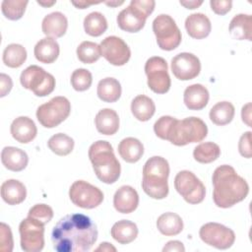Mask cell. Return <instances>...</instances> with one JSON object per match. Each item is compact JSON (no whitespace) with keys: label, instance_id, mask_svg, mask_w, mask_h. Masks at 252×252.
Listing matches in <instances>:
<instances>
[{"label":"cell","instance_id":"obj_1","mask_svg":"<svg viewBox=\"0 0 252 252\" xmlns=\"http://www.w3.org/2000/svg\"><path fill=\"white\" fill-rule=\"evenodd\" d=\"M97 239V229L93 220L83 214L63 217L53 227L51 240L57 252H85Z\"/></svg>","mask_w":252,"mask_h":252},{"label":"cell","instance_id":"obj_2","mask_svg":"<svg viewBox=\"0 0 252 252\" xmlns=\"http://www.w3.org/2000/svg\"><path fill=\"white\" fill-rule=\"evenodd\" d=\"M213 200L220 208H230L243 201L249 192L248 183L228 164L217 167L213 173Z\"/></svg>","mask_w":252,"mask_h":252},{"label":"cell","instance_id":"obj_3","mask_svg":"<svg viewBox=\"0 0 252 252\" xmlns=\"http://www.w3.org/2000/svg\"><path fill=\"white\" fill-rule=\"evenodd\" d=\"M89 158L96 177L106 184L116 182L120 176L121 166L112 146L107 141H96L89 149Z\"/></svg>","mask_w":252,"mask_h":252},{"label":"cell","instance_id":"obj_4","mask_svg":"<svg viewBox=\"0 0 252 252\" xmlns=\"http://www.w3.org/2000/svg\"><path fill=\"white\" fill-rule=\"evenodd\" d=\"M169 164L164 158H150L143 167L142 187L144 192L153 199H163L168 195L167 178Z\"/></svg>","mask_w":252,"mask_h":252},{"label":"cell","instance_id":"obj_5","mask_svg":"<svg viewBox=\"0 0 252 252\" xmlns=\"http://www.w3.org/2000/svg\"><path fill=\"white\" fill-rule=\"evenodd\" d=\"M208 134L206 123L198 117H187L182 120L174 118L166 140L175 146H185L189 143L203 141Z\"/></svg>","mask_w":252,"mask_h":252},{"label":"cell","instance_id":"obj_6","mask_svg":"<svg viewBox=\"0 0 252 252\" xmlns=\"http://www.w3.org/2000/svg\"><path fill=\"white\" fill-rule=\"evenodd\" d=\"M156 6L154 0H132L117 16L118 27L127 32H140Z\"/></svg>","mask_w":252,"mask_h":252},{"label":"cell","instance_id":"obj_7","mask_svg":"<svg viewBox=\"0 0 252 252\" xmlns=\"http://www.w3.org/2000/svg\"><path fill=\"white\" fill-rule=\"evenodd\" d=\"M21 85L32 91L36 96H46L55 89L54 77L37 65L26 68L20 77Z\"/></svg>","mask_w":252,"mask_h":252},{"label":"cell","instance_id":"obj_8","mask_svg":"<svg viewBox=\"0 0 252 252\" xmlns=\"http://www.w3.org/2000/svg\"><path fill=\"white\" fill-rule=\"evenodd\" d=\"M153 31L158 45L162 50H173L181 42V32L169 15H158L153 22Z\"/></svg>","mask_w":252,"mask_h":252},{"label":"cell","instance_id":"obj_9","mask_svg":"<svg viewBox=\"0 0 252 252\" xmlns=\"http://www.w3.org/2000/svg\"><path fill=\"white\" fill-rule=\"evenodd\" d=\"M71 104L65 96H55L48 102L38 106L36 118L45 128H54L62 123L70 114Z\"/></svg>","mask_w":252,"mask_h":252},{"label":"cell","instance_id":"obj_10","mask_svg":"<svg viewBox=\"0 0 252 252\" xmlns=\"http://www.w3.org/2000/svg\"><path fill=\"white\" fill-rule=\"evenodd\" d=\"M174 187L189 204L201 203L206 195V188L202 181L189 170H181L176 174Z\"/></svg>","mask_w":252,"mask_h":252},{"label":"cell","instance_id":"obj_11","mask_svg":"<svg viewBox=\"0 0 252 252\" xmlns=\"http://www.w3.org/2000/svg\"><path fill=\"white\" fill-rule=\"evenodd\" d=\"M148 86L156 94H165L170 89V77L167 72L166 61L159 56L149 58L145 64Z\"/></svg>","mask_w":252,"mask_h":252},{"label":"cell","instance_id":"obj_12","mask_svg":"<svg viewBox=\"0 0 252 252\" xmlns=\"http://www.w3.org/2000/svg\"><path fill=\"white\" fill-rule=\"evenodd\" d=\"M69 197L74 205L83 209H94L103 201L100 189L84 180H77L71 185Z\"/></svg>","mask_w":252,"mask_h":252},{"label":"cell","instance_id":"obj_13","mask_svg":"<svg viewBox=\"0 0 252 252\" xmlns=\"http://www.w3.org/2000/svg\"><path fill=\"white\" fill-rule=\"evenodd\" d=\"M21 247L26 252H39L44 246V225L28 217L19 225Z\"/></svg>","mask_w":252,"mask_h":252},{"label":"cell","instance_id":"obj_14","mask_svg":"<svg viewBox=\"0 0 252 252\" xmlns=\"http://www.w3.org/2000/svg\"><path fill=\"white\" fill-rule=\"evenodd\" d=\"M200 238L208 245L218 249H227L235 241V233L232 229L219 222H208L201 226Z\"/></svg>","mask_w":252,"mask_h":252},{"label":"cell","instance_id":"obj_15","mask_svg":"<svg viewBox=\"0 0 252 252\" xmlns=\"http://www.w3.org/2000/svg\"><path fill=\"white\" fill-rule=\"evenodd\" d=\"M99 46L101 55L114 66H122L130 59L131 51L129 46L118 36L110 35L105 37Z\"/></svg>","mask_w":252,"mask_h":252},{"label":"cell","instance_id":"obj_16","mask_svg":"<svg viewBox=\"0 0 252 252\" xmlns=\"http://www.w3.org/2000/svg\"><path fill=\"white\" fill-rule=\"evenodd\" d=\"M200 71V60L193 53L181 52L171 59V72L178 80H192L199 75Z\"/></svg>","mask_w":252,"mask_h":252},{"label":"cell","instance_id":"obj_17","mask_svg":"<svg viewBox=\"0 0 252 252\" xmlns=\"http://www.w3.org/2000/svg\"><path fill=\"white\" fill-rule=\"evenodd\" d=\"M139 205V195L137 191L129 185L121 186L113 196V206L121 214L134 212Z\"/></svg>","mask_w":252,"mask_h":252},{"label":"cell","instance_id":"obj_18","mask_svg":"<svg viewBox=\"0 0 252 252\" xmlns=\"http://www.w3.org/2000/svg\"><path fill=\"white\" fill-rule=\"evenodd\" d=\"M10 131L12 137L19 143L28 144L32 142L36 134L37 129L33 120L27 116H20L13 120Z\"/></svg>","mask_w":252,"mask_h":252},{"label":"cell","instance_id":"obj_19","mask_svg":"<svg viewBox=\"0 0 252 252\" xmlns=\"http://www.w3.org/2000/svg\"><path fill=\"white\" fill-rule=\"evenodd\" d=\"M185 29L191 37L202 39L210 34L212 25L209 18L205 14L194 13L186 18Z\"/></svg>","mask_w":252,"mask_h":252},{"label":"cell","instance_id":"obj_20","mask_svg":"<svg viewBox=\"0 0 252 252\" xmlns=\"http://www.w3.org/2000/svg\"><path fill=\"white\" fill-rule=\"evenodd\" d=\"M209 92L206 87L201 84H193L188 86L183 94L184 103L190 110H201L209 101Z\"/></svg>","mask_w":252,"mask_h":252},{"label":"cell","instance_id":"obj_21","mask_svg":"<svg viewBox=\"0 0 252 252\" xmlns=\"http://www.w3.org/2000/svg\"><path fill=\"white\" fill-rule=\"evenodd\" d=\"M68 21L61 12H53L46 15L41 24L42 32L50 37H61L66 33Z\"/></svg>","mask_w":252,"mask_h":252},{"label":"cell","instance_id":"obj_22","mask_svg":"<svg viewBox=\"0 0 252 252\" xmlns=\"http://www.w3.org/2000/svg\"><path fill=\"white\" fill-rule=\"evenodd\" d=\"M1 161L3 165L12 171H22L29 162L27 153L16 147H5L1 152Z\"/></svg>","mask_w":252,"mask_h":252},{"label":"cell","instance_id":"obj_23","mask_svg":"<svg viewBox=\"0 0 252 252\" xmlns=\"http://www.w3.org/2000/svg\"><path fill=\"white\" fill-rule=\"evenodd\" d=\"M60 48L58 42L50 36L40 39L34 46L33 53L35 58L44 64L53 63L59 55Z\"/></svg>","mask_w":252,"mask_h":252},{"label":"cell","instance_id":"obj_24","mask_svg":"<svg viewBox=\"0 0 252 252\" xmlns=\"http://www.w3.org/2000/svg\"><path fill=\"white\" fill-rule=\"evenodd\" d=\"M96 130L103 135H113L119 129V117L115 110L103 108L99 110L94 118Z\"/></svg>","mask_w":252,"mask_h":252},{"label":"cell","instance_id":"obj_25","mask_svg":"<svg viewBox=\"0 0 252 252\" xmlns=\"http://www.w3.org/2000/svg\"><path fill=\"white\" fill-rule=\"evenodd\" d=\"M1 197L8 205H18L27 197L25 185L17 179H9L1 185Z\"/></svg>","mask_w":252,"mask_h":252},{"label":"cell","instance_id":"obj_26","mask_svg":"<svg viewBox=\"0 0 252 252\" xmlns=\"http://www.w3.org/2000/svg\"><path fill=\"white\" fill-rule=\"evenodd\" d=\"M229 32L234 39L252 40V17L251 15L238 14L232 18L229 24Z\"/></svg>","mask_w":252,"mask_h":252},{"label":"cell","instance_id":"obj_27","mask_svg":"<svg viewBox=\"0 0 252 252\" xmlns=\"http://www.w3.org/2000/svg\"><path fill=\"white\" fill-rule=\"evenodd\" d=\"M111 236L120 244H128L134 241L138 235V227L135 222L121 220L115 222L110 230Z\"/></svg>","mask_w":252,"mask_h":252},{"label":"cell","instance_id":"obj_28","mask_svg":"<svg viewBox=\"0 0 252 252\" xmlns=\"http://www.w3.org/2000/svg\"><path fill=\"white\" fill-rule=\"evenodd\" d=\"M118 153L125 161L134 163L144 155V146L138 139L128 137L119 143Z\"/></svg>","mask_w":252,"mask_h":252},{"label":"cell","instance_id":"obj_29","mask_svg":"<svg viewBox=\"0 0 252 252\" xmlns=\"http://www.w3.org/2000/svg\"><path fill=\"white\" fill-rule=\"evenodd\" d=\"M157 227L165 236L177 235L183 229V220L177 214L167 212L158 218Z\"/></svg>","mask_w":252,"mask_h":252},{"label":"cell","instance_id":"obj_30","mask_svg":"<svg viewBox=\"0 0 252 252\" xmlns=\"http://www.w3.org/2000/svg\"><path fill=\"white\" fill-rule=\"evenodd\" d=\"M131 111L139 121L150 120L156 111L154 100L144 94L137 95L131 102Z\"/></svg>","mask_w":252,"mask_h":252},{"label":"cell","instance_id":"obj_31","mask_svg":"<svg viewBox=\"0 0 252 252\" xmlns=\"http://www.w3.org/2000/svg\"><path fill=\"white\" fill-rule=\"evenodd\" d=\"M96 93L102 101L115 102L121 95V85L116 79L107 77L98 82Z\"/></svg>","mask_w":252,"mask_h":252},{"label":"cell","instance_id":"obj_32","mask_svg":"<svg viewBox=\"0 0 252 252\" xmlns=\"http://www.w3.org/2000/svg\"><path fill=\"white\" fill-rule=\"evenodd\" d=\"M235 109L231 102L229 101H220L216 103L210 110V119L211 121L218 125L223 126L230 123L234 117Z\"/></svg>","mask_w":252,"mask_h":252},{"label":"cell","instance_id":"obj_33","mask_svg":"<svg viewBox=\"0 0 252 252\" xmlns=\"http://www.w3.org/2000/svg\"><path fill=\"white\" fill-rule=\"evenodd\" d=\"M27 59L26 48L18 43L7 45L3 51V62L10 68H19Z\"/></svg>","mask_w":252,"mask_h":252},{"label":"cell","instance_id":"obj_34","mask_svg":"<svg viewBox=\"0 0 252 252\" xmlns=\"http://www.w3.org/2000/svg\"><path fill=\"white\" fill-rule=\"evenodd\" d=\"M220 155V147L213 142L199 144L193 151L195 160L200 163H210L218 159Z\"/></svg>","mask_w":252,"mask_h":252},{"label":"cell","instance_id":"obj_35","mask_svg":"<svg viewBox=\"0 0 252 252\" xmlns=\"http://www.w3.org/2000/svg\"><path fill=\"white\" fill-rule=\"evenodd\" d=\"M85 32L91 36H99L107 30V21L99 12H92L84 20Z\"/></svg>","mask_w":252,"mask_h":252},{"label":"cell","instance_id":"obj_36","mask_svg":"<svg viewBox=\"0 0 252 252\" xmlns=\"http://www.w3.org/2000/svg\"><path fill=\"white\" fill-rule=\"evenodd\" d=\"M48 148L57 156H67L74 149V140L66 134L57 133L47 142Z\"/></svg>","mask_w":252,"mask_h":252},{"label":"cell","instance_id":"obj_37","mask_svg":"<svg viewBox=\"0 0 252 252\" xmlns=\"http://www.w3.org/2000/svg\"><path fill=\"white\" fill-rule=\"evenodd\" d=\"M77 56L85 64L94 63L101 56L100 46L93 41H83L77 47Z\"/></svg>","mask_w":252,"mask_h":252},{"label":"cell","instance_id":"obj_38","mask_svg":"<svg viewBox=\"0 0 252 252\" xmlns=\"http://www.w3.org/2000/svg\"><path fill=\"white\" fill-rule=\"evenodd\" d=\"M28 3L27 0H4L1 3V10L7 19L17 21L23 17Z\"/></svg>","mask_w":252,"mask_h":252},{"label":"cell","instance_id":"obj_39","mask_svg":"<svg viewBox=\"0 0 252 252\" xmlns=\"http://www.w3.org/2000/svg\"><path fill=\"white\" fill-rule=\"evenodd\" d=\"M93 83L92 73L84 68L76 69L71 75V85L78 92L87 91Z\"/></svg>","mask_w":252,"mask_h":252},{"label":"cell","instance_id":"obj_40","mask_svg":"<svg viewBox=\"0 0 252 252\" xmlns=\"http://www.w3.org/2000/svg\"><path fill=\"white\" fill-rule=\"evenodd\" d=\"M28 217L37 220L44 225L53 218V210L48 205L36 204L30 209Z\"/></svg>","mask_w":252,"mask_h":252},{"label":"cell","instance_id":"obj_41","mask_svg":"<svg viewBox=\"0 0 252 252\" xmlns=\"http://www.w3.org/2000/svg\"><path fill=\"white\" fill-rule=\"evenodd\" d=\"M173 120H174V117H171L168 115H164V116H161L160 118H158L154 125V131H155L156 135L162 140H166L168 130H169Z\"/></svg>","mask_w":252,"mask_h":252},{"label":"cell","instance_id":"obj_42","mask_svg":"<svg viewBox=\"0 0 252 252\" xmlns=\"http://www.w3.org/2000/svg\"><path fill=\"white\" fill-rule=\"evenodd\" d=\"M0 249L1 251H6V252H11L13 250L14 242H13V236H12V231L9 227L4 222H1L0 224Z\"/></svg>","mask_w":252,"mask_h":252},{"label":"cell","instance_id":"obj_43","mask_svg":"<svg viewBox=\"0 0 252 252\" xmlns=\"http://www.w3.org/2000/svg\"><path fill=\"white\" fill-rule=\"evenodd\" d=\"M238 150L242 157L246 158H250L252 157V150H251V132H245L239 139L238 143Z\"/></svg>","mask_w":252,"mask_h":252},{"label":"cell","instance_id":"obj_44","mask_svg":"<svg viewBox=\"0 0 252 252\" xmlns=\"http://www.w3.org/2000/svg\"><path fill=\"white\" fill-rule=\"evenodd\" d=\"M210 5L212 10L220 16L225 15L231 10L232 1L230 0H211Z\"/></svg>","mask_w":252,"mask_h":252},{"label":"cell","instance_id":"obj_45","mask_svg":"<svg viewBox=\"0 0 252 252\" xmlns=\"http://www.w3.org/2000/svg\"><path fill=\"white\" fill-rule=\"evenodd\" d=\"M13 87V82L10 76L1 73L0 74V96L3 97L10 93Z\"/></svg>","mask_w":252,"mask_h":252},{"label":"cell","instance_id":"obj_46","mask_svg":"<svg viewBox=\"0 0 252 252\" xmlns=\"http://www.w3.org/2000/svg\"><path fill=\"white\" fill-rule=\"evenodd\" d=\"M162 251L163 252H184L185 251V247L183 245L182 242L178 241V240H171V241H168L164 247L162 248Z\"/></svg>","mask_w":252,"mask_h":252},{"label":"cell","instance_id":"obj_47","mask_svg":"<svg viewBox=\"0 0 252 252\" xmlns=\"http://www.w3.org/2000/svg\"><path fill=\"white\" fill-rule=\"evenodd\" d=\"M241 117L242 121L247 124L248 126H251V102L246 103L241 110Z\"/></svg>","mask_w":252,"mask_h":252},{"label":"cell","instance_id":"obj_48","mask_svg":"<svg viewBox=\"0 0 252 252\" xmlns=\"http://www.w3.org/2000/svg\"><path fill=\"white\" fill-rule=\"evenodd\" d=\"M182 6H184L185 8H187V9H196V8H198L199 6H201L202 4H203V1H196V0H190V1H183V0H181L180 2H179Z\"/></svg>","mask_w":252,"mask_h":252},{"label":"cell","instance_id":"obj_49","mask_svg":"<svg viewBox=\"0 0 252 252\" xmlns=\"http://www.w3.org/2000/svg\"><path fill=\"white\" fill-rule=\"evenodd\" d=\"M95 251H116V248L112 246L108 242H102L100 245L95 249Z\"/></svg>","mask_w":252,"mask_h":252},{"label":"cell","instance_id":"obj_50","mask_svg":"<svg viewBox=\"0 0 252 252\" xmlns=\"http://www.w3.org/2000/svg\"><path fill=\"white\" fill-rule=\"evenodd\" d=\"M98 3L99 2H86V1L77 2V1H72V4L74 6H76L77 8H79V9H85V8L89 7L90 5H92V4H98Z\"/></svg>","mask_w":252,"mask_h":252},{"label":"cell","instance_id":"obj_51","mask_svg":"<svg viewBox=\"0 0 252 252\" xmlns=\"http://www.w3.org/2000/svg\"><path fill=\"white\" fill-rule=\"evenodd\" d=\"M36 2H37V4H39V5L43 6V7H50V6H52V5H54L56 3L55 0H53V1H39L38 0Z\"/></svg>","mask_w":252,"mask_h":252},{"label":"cell","instance_id":"obj_52","mask_svg":"<svg viewBox=\"0 0 252 252\" xmlns=\"http://www.w3.org/2000/svg\"><path fill=\"white\" fill-rule=\"evenodd\" d=\"M106 5H108V6H110V7H116V6H119V5H122L124 2L123 1H120V2H118V1H107V2H104Z\"/></svg>","mask_w":252,"mask_h":252}]
</instances>
